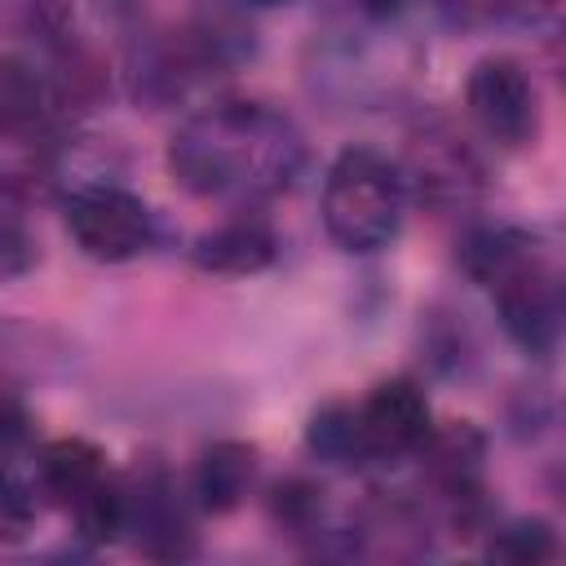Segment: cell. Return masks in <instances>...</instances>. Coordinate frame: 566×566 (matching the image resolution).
Listing matches in <instances>:
<instances>
[{
    "label": "cell",
    "instance_id": "obj_1",
    "mask_svg": "<svg viewBox=\"0 0 566 566\" xmlns=\"http://www.w3.org/2000/svg\"><path fill=\"white\" fill-rule=\"evenodd\" d=\"M164 164L186 195L248 212L292 190L305 168V137L279 106L226 97L177 124Z\"/></svg>",
    "mask_w": 566,
    "mask_h": 566
},
{
    "label": "cell",
    "instance_id": "obj_2",
    "mask_svg": "<svg viewBox=\"0 0 566 566\" xmlns=\"http://www.w3.org/2000/svg\"><path fill=\"white\" fill-rule=\"evenodd\" d=\"M455 265L491 292L500 327L509 340L531 354L548 358L562 340V274L539 248V239L522 226H473L460 248Z\"/></svg>",
    "mask_w": 566,
    "mask_h": 566
},
{
    "label": "cell",
    "instance_id": "obj_3",
    "mask_svg": "<svg viewBox=\"0 0 566 566\" xmlns=\"http://www.w3.org/2000/svg\"><path fill=\"white\" fill-rule=\"evenodd\" d=\"M407 199L411 195L389 155L371 146H345L323 177V230L340 252H380L398 239Z\"/></svg>",
    "mask_w": 566,
    "mask_h": 566
},
{
    "label": "cell",
    "instance_id": "obj_4",
    "mask_svg": "<svg viewBox=\"0 0 566 566\" xmlns=\"http://www.w3.org/2000/svg\"><path fill=\"white\" fill-rule=\"evenodd\" d=\"M62 217H66V230H71L75 248L88 261L124 265V261H137L142 252L155 248L150 203L142 195H133L128 186L111 181V177L75 181L62 199Z\"/></svg>",
    "mask_w": 566,
    "mask_h": 566
},
{
    "label": "cell",
    "instance_id": "obj_5",
    "mask_svg": "<svg viewBox=\"0 0 566 566\" xmlns=\"http://www.w3.org/2000/svg\"><path fill=\"white\" fill-rule=\"evenodd\" d=\"M407 195H416L433 212L473 208L486 190V168L469 137L447 119H429L407 137V159L398 164Z\"/></svg>",
    "mask_w": 566,
    "mask_h": 566
},
{
    "label": "cell",
    "instance_id": "obj_6",
    "mask_svg": "<svg viewBox=\"0 0 566 566\" xmlns=\"http://www.w3.org/2000/svg\"><path fill=\"white\" fill-rule=\"evenodd\" d=\"M464 111L486 142L500 150L535 146L539 137V88L513 57H482L464 80Z\"/></svg>",
    "mask_w": 566,
    "mask_h": 566
},
{
    "label": "cell",
    "instance_id": "obj_7",
    "mask_svg": "<svg viewBox=\"0 0 566 566\" xmlns=\"http://www.w3.org/2000/svg\"><path fill=\"white\" fill-rule=\"evenodd\" d=\"M354 420L363 464H402L420 451V442L433 429L429 398L411 376H389L371 385V394L354 402Z\"/></svg>",
    "mask_w": 566,
    "mask_h": 566
},
{
    "label": "cell",
    "instance_id": "obj_8",
    "mask_svg": "<svg viewBox=\"0 0 566 566\" xmlns=\"http://www.w3.org/2000/svg\"><path fill=\"white\" fill-rule=\"evenodd\" d=\"M124 504H128V526L124 535L137 539L146 557H190L195 553V526H190V495L177 491L172 473L155 460L137 464L124 473Z\"/></svg>",
    "mask_w": 566,
    "mask_h": 566
},
{
    "label": "cell",
    "instance_id": "obj_9",
    "mask_svg": "<svg viewBox=\"0 0 566 566\" xmlns=\"http://www.w3.org/2000/svg\"><path fill=\"white\" fill-rule=\"evenodd\" d=\"M111 478L106 451L88 438H53L40 447L35 464H31V486L40 504H53L62 513H71L75 504H84L102 482Z\"/></svg>",
    "mask_w": 566,
    "mask_h": 566
},
{
    "label": "cell",
    "instance_id": "obj_10",
    "mask_svg": "<svg viewBox=\"0 0 566 566\" xmlns=\"http://www.w3.org/2000/svg\"><path fill=\"white\" fill-rule=\"evenodd\" d=\"M190 261H195V270L217 274V279H248L279 261V234L270 221L239 212V217L195 234Z\"/></svg>",
    "mask_w": 566,
    "mask_h": 566
},
{
    "label": "cell",
    "instance_id": "obj_11",
    "mask_svg": "<svg viewBox=\"0 0 566 566\" xmlns=\"http://www.w3.org/2000/svg\"><path fill=\"white\" fill-rule=\"evenodd\" d=\"M53 119H57L53 80L35 62L4 53L0 57V137L35 146V142H49Z\"/></svg>",
    "mask_w": 566,
    "mask_h": 566
},
{
    "label": "cell",
    "instance_id": "obj_12",
    "mask_svg": "<svg viewBox=\"0 0 566 566\" xmlns=\"http://www.w3.org/2000/svg\"><path fill=\"white\" fill-rule=\"evenodd\" d=\"M71 367H75V345L62 332L0 314V389L53 380Z\"/></svg>",
    "mask_w": 566,
    "mask_h": 566
},
{
    "label": "cell",
    "instance_id": "obj_13",
    "mask_svg": "<svg viewBox=\"0 0 566 566\" xmlns=\"http://www.w3.org/2000/svg\"><path fill=\"white\" fill-rule=\"evenodd\" d=\"M252 482H256V447L243 438H221L199 455L190 473V504L212 517L234 513L248 500Z\"/></svg>",
    "mask_w": 566,
    "mask_h": 566
},
{
    "label": "cell",
    "instance_id": "obj_14",
    "mask_svg": "<svg viewBox=\"0 0 566 566\" xmlns=\"http://www.w3.org/2000/svg\"><path fill=\"white\" fill-rule=\"evenodd\" d=\"M270 517L279 522V531H287L296 539H310L314 548H323L327 535H340V526L327 522L323 491L314 482H305V478H283L270 491Z\"/></svg>",
    "mask_w": 566,
    "mask_h": 566
},
{
    "label": "cell",
    "instance_id": "obj_15",
    "mask_svg": "<svg viewBox=\"0 0 566 566\" xmlns=\"http://www.w3.org/2000/svg\"><path fill=\"white\" fill-rule=\"evenodd\" d=\"M305 451L323 464H340V469H358L363 451H358V420H354V402H323L310 424H305Z\"/></svg>",
    "mask_w": 566,
    "mask_h": 566
},
{
    "label": "cell",
    "instance_id": "obj_16",
    "mask_svg": "<svg viewBox=\"0 0 566 566\" xmlns=\"http://www.w3.org/2000/svg\"><path fill=\"white\" fill-rule=\"evenodd\" d=\"M0 27L18 40L62 49L71 44V0H0Z\"/></svg>",
    "mask_w": 566,
    "mask_h": 566
},
{
    "label": "cell",
    "instance_id": "obj_17",
    "mask_svg": "<svg viewBox=\"0 0 566 566\" xmlns=\"http://www.w3.org/2000/svg\"><path fill=\"white\" fill-rule=\"evenodd\" d=\"M491 562H517V566H539L557 557V531L544 517H513V522H491L486 539Z\"/></svg>",
    "mask_w": 566,
    "mask_h": 566
},
{
    "label": "cell",
    "instance_id": "obj_18",
    "mask_svg": "<svg viewBox=\"0 0 566 566\" xmlns=\"http://www.w3.org/2000/svg\"><path fill=\"white\" fill-rule=\"evenodd\" d=\"M35 486L27 478H18L4 460H0V544H18L27 539V531L35 526Z\"/></svg>",
    "mask_w": 566,
    "mask_h": 566
},
{
    "label": "cell",
    "instance_id": "obj_19",
    "mask_svg": "<svg viewBox=\"0 0 566 566\" xmlns=\"http://www.w3.org/2000/svg\"><path fill=\"white\" fill-rule=\"evenodd\" d=\"M40 265V243L31 226L13 212H0V283H13Z\"/></svg>",
    "mask_w": 566,
    "mask_h": 566
},
{
    "label": "cell",
    "instance_id": "obj_20",
    "mask_svg": "<svg viewBox=\"0 0 566 566\" xmlns=\"http://www.w3.org/2000/svg\"><path fill=\"white\" fill-rule=\"evenodd\" d=\"M491 22L513 27V31H544L557 22L562 0H478Z\"/></svg>",
    "mask_w": 566,
    "mask_h": 566
},
{
    "label": "cell",
    "instance_id": "obj_21",
    "mask_svg": "<svg viewBox=\"0 0 566 566\" xmlns=\"http://www.w3.org/2000/svg\"><path fill=\"white\" fill-rule=\"evenodd\" d=\"M27 438H31V411L22 407L18 389H0V460L27 447Z\"/></svg>",
    "mask_w": 566,
    "mask_h": 566
},
{
    "label": "cell",
    "instance_id": "obj_22",
    "mask_svg": "<svg viewBox=\"0 0 566 566\" xmlns=\"http://www.w3.org/2000/svg\"><path fill=\"white\" fill-rule=\"evenodd\" d=\"M407 4H411V0H354V9H358L363 18H371V22H389V18H398Z\"/></svg>",
    "mask_w": 566,
    "mask_h": 566
},
{
    "label": "cell",
    "instance_id": "obj_23",
    "mask_svg": "<svg viewBox=\"0 0 566 566\" xmlns=\"http://www.w3.org/2000/svg\"><path fill=\"white\" fill-rule=\"evenodd\" d=\"M469 4H473V0H433V9H438L447 22H464V18H469Z\"/></svg>",
    "mask_w": 566,
    "mask_h": 566
},
{
    "label": "cell",
    "instance_id": "obj_24",
    "mask_svg": "<svg viewBox=\"0 0 566 566\" xmlns=\"http://www.w3.org/2000/svg\"><path fill=\"white\" fill-rule=\"evenodd\" d=\"M102 9H111V13H128L133 9V0H97Z\"/></svg>",
    "mask_w": 566,
    "mask_h": 566
},
{
    "label": "cell",
    "instance_id": "obj_25",
    "mask_svg": "<svg viewBox=\"0 0 566 566\" xmlns=\"http://www.w3.org/2000/svg\"><path fill=\"white\" fill-rule=\"evenodd\" d=\"M243 4H252V9H283V4H292V0H243Z\"/></svg>",
    "mask_w": 566,
    "mask_h": 566
}]
</instances>
